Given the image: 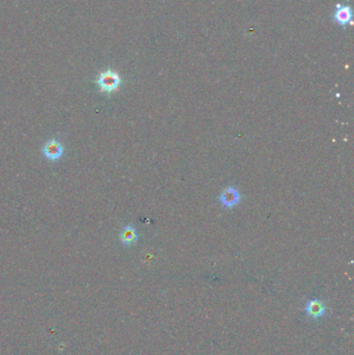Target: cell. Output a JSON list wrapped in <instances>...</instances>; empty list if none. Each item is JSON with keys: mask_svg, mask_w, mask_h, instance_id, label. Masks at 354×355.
<instances>
[{"mask_svg": "<svg viewBox=\"0 0 354 355\" xmlns=\"http://www.w3.org/2000/svg\"><path fill=\"white\" fill-rule=\"evenodd\" d=\"M97 84L99 85L100 91L102 93L110 94L119 89L122 83L120 75L112 70H107L102 72L97 78Z\"/></svg>", "mask_w": 354, "mask_h": 355, "instance_id": "6da1fadb", "label": "cell"}, {"mask_svg": "<svg viewBox=\"0 0 354 355\" xmlns=\"http://www.w3.org/2000/svg\"><path fill=\"white\" fill-rule=\"evenodd\" d=\"M240 199H241L240 193H239V191L234 187L225 188L223 191V194L219 195V200H221L222 205L226 209L233 208L236 205H238L240 203Z\"/></svg>", "mask_w": 354, "mask_h": 355, "instance_id": "7a4b0ae2", "label": "cell"}, {"mask_svg": "<svg viewBox=\"0 0 354 355\" xmlns=\"http://www.w3.org/2000/svg\"><path fill=\"white\" fill-rule=\"evenodd\" d=\"M43 154L46 156L47 159L56 161L63 156L64 148L60 141H57L56 139H51L45 145L43 149Z\"/></svg>", "mask_w": 354, "mask_h": 355, "instance_id": "3957f363", "label": "cell"}, {"mask_svg": "<svg viewBox=\"0 0 354 355\" xmlns=\"http://www.w3.org/2000/svg\"><path fill=\"white\" fill-rule=\"evenodd\" d=\"M305 313L313 319H319L326 313V306L319 299H312L305 305Z\"/></svg>", "mask_w": 354, "mask_h": 355, "instance_id": "277c9868", "label": "cell"}, {"mask_svg": "<svg viewBox=\"0 0 354 355\" xmlns=\"http://www.w3.org/2000/svg\"><path fill=\"white\" fill-rule=\"evenodd\" d=\"M333 18L334 21L341 25L348 24L352 18V12L350 7L346 5H338L336 12H334Z\"/></svg>", "mask_w": 354, "mask_h": 355, "instance_id": "5b68a950", "label": "cell"}, {"mask_svg": "<svg viewBox=\"0 0 354 355\" xmlns=\"http://www.w3.org/2000/svg\"><path fill=\"white\" fill-rule=\"evenodd\" d=\"M120 239L124 245H132L137 241L138 235L136 233V229L134 228L132 226H127L122 229L120 234Z\"/></svg>", "mask_w": 354, "mask_h": 355, "instance_id": "8992f818", "label": "cell"}]
</instances>
